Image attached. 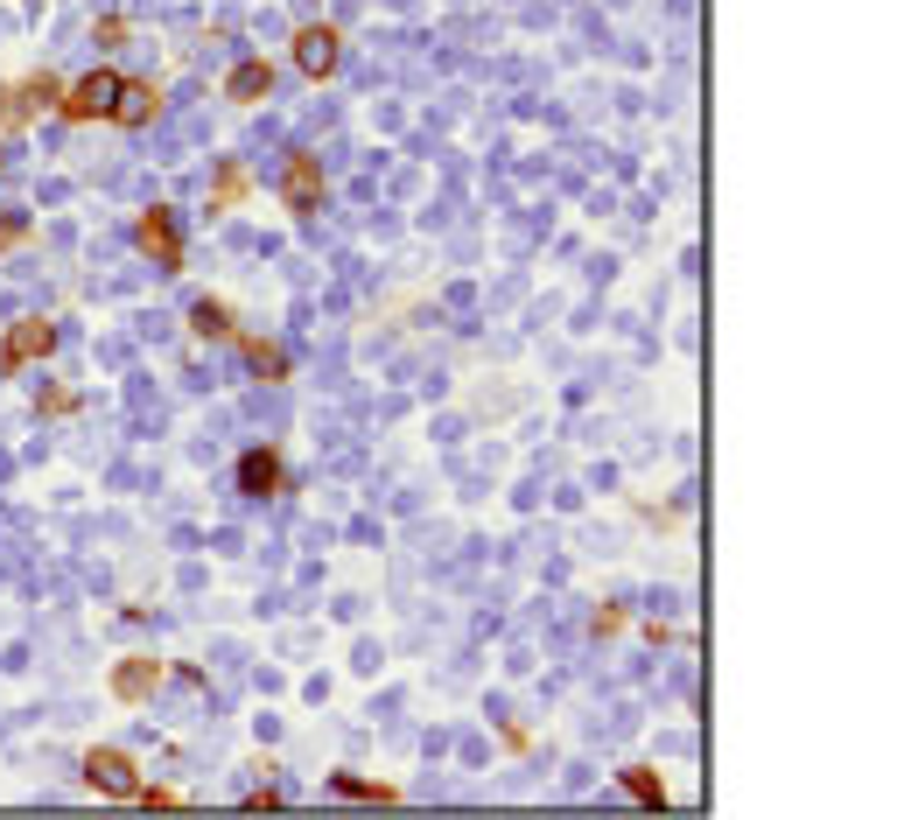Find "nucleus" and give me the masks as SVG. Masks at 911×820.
<instances>
[{"mask_svg":"<svg viewBox=\"0 0 911 820\" xmlns=\"http://www.w3.org/2000/svg\"><path fill=\"white\" fill-rule=\"evenodd\" d=\"M112 99H120V78L112 70H91V78L70 85V99H64V120H106Z\"/></svg>","mask_w":911,"mask_h":820,"instance_id":"obj_1","label":"nucleus"},{"mask_svg":"<svg viewBox=\"0 0 911 820\" xmlns=\"http://www.w3.org/2000/svg\"><path fill=\"white\" fill-rule=\"evenodd\" d=\"M85 778L99 792H112V799H141V778H134V765H127L120 751H91L85 757Z\"/></svg>","mask_w":911,"mask_h":820,"instance_id":"obj_2","label":"nucleus"},{"mask_svg":"<svg viewBox=\"0 0 911 820\" xmlns=\"http://www.w3.org/2000/svg\"><path fill=\"white\" fill-rule=\"evenodd\" d=\"M141 253L155 260V266H176L183 260V239H176V218H168V211H147L141 218Z\"/></svg>","mask_w":911,"mask_h":820,"instance_id":"obj_3","label":"nucleus"},{"mask_svg":"<svg viewBox=\"0 0 911 820\" xmlns=\"http://www.w3.org/2000/svg\"><path fill=\"white\" fill-rule=\"evenodd\" d=\"M56 345V330H50V322H14V330H8V345H0V365H29V358H43Z\"/></svg>","mask_w":911,"mask_h":820,"instance_id":"obj_4","label":"nucleus"},{"mask_svg":"<svg viewBox=\"0 0 911 820\" xmlns=\"http://www.w3.org/2000/svg\"><path fill=\"white\" fill-rule=\"evenodd\" d=\"M295 64L309 70V78H330L337 70V29H301L295 35Z\"/></svg>","mask_w":911,"mask_h":820,"instance_id":"obj_5","label":"nucleus"},{"mask_svg":"<svg viewBox=\"0 0 911 820\" xmlns=\"http://www.w3.org/2000/svg\"><path fill=\"white\" fill-rule=\"evenodd\" d=\"M239 491H253V499L281 491V456H274V449H253V456L239 463Z\"/></svg>","mask_w":911,"mask_h":820,"instance_id":"obj_6","label":"nucleus"},{"mask_svg":"<svg viewBox=\"0 0 911 820\" xmlns=\"http://www.w3.org/2000/svg\"><path fill=\"white\" fill-rule=\"evenodd\" d=\"M106 120H120V127H147V120H155V91H147V85H127V78H120V99H112V112H106Z\"/></svg>","mask_w":911,"mask_h":820,"instance_id":"obj_7","label":"nucleus"},{"mask_svg":"<svg viewBox=\"0 0 911 820\" xmlns=\"http://www.w3.org/2000/svg\"><path fill=\"white\" fill-rule=\"evenodd\" d=\"M316 189H322L316 162H309V155H295V162H288V183H281V197H288L295 211H309V204H316Z\"/></svg>","mask_w":911,"mask_h":820,"instance_id":"obj_8","label":"nucleus"},{"mask_svg":"<svg viewBox=\"0 0 911 820\" xmlns=\"http://www.w3.org/2000/svg\"><path fill=\"white\" fill-rule=\"evenodd\" d=\"M155 680H162V666H155V659H134V666H120V674H112V688H120L127 701H141Z\"/></svg>","mask_w":911,"mask_h":820,"instance_id":"obj_9","label":"nucleus"},{"mask_svg":"<svg viewBox=\"0 0 911 820\" xmlns=\"http://www.w3.org/2000/svg\"><path fill=\"white\" fill-rule=\"evenodd\" d=\"M267 85H274V70H267V64H239V70H232V85H224V91H232L239 106H253Z\"/></svg>","mask_w":911,"mask_h":820,"instance_id":"obj_10","label":"nucleus"},{"mask_svg":"<svg viewBox=\"0 0 911 820\" xmlns=\"http://www.w3.org/2000/svg\"><path fill=\"white\" fill-rule=\"evenodd\" d=\"M624 792H632L638 807H667V786H659L652 772H624Z\"/></svg>","mask_w":911,"mask_h":820,"instance_id":"obj_11","label":"nucleus"},{"mask_svg":"<svg viewBox=\"0 0 911 820\" xmlns=\"http://www.w3.org/2000/svg\"><path fill=\"white\" fill-rule=\"evenodd\" d=\"M245 358H253L260 379H281V372H288V351H281V345H245Z\"/></svg>","mask_w":911,"mask_h":820,"instance_id":"obj_12","label":"nucleus"},{"mask_svg":"<svg viewBox=\"0 0 911 820\" xmlns=\"http://www.w3.org/2000/svg\"><path fill=\"white\" fill-rule=\"evenodd\" d=\"M189 322H197L204 337H224V330H232V316H224V302H197V316H189Z\"/></svg>","mask_w":911,"mask_h":820,"instance_id":"obj_13","label":"nucleus"},{"mask_svg":"<svg viewBox=\"0 0 911 820\" xmlns=\"http://www.w3.org/2000/svg\"><path fill=\"white\" fill-rule=\"evenodd\" d=\"M337 792H351V799H393L386 786H372V778H337Z\"/></svg>","mask_w":911,"mask_h":820,"instance_id":"obj_14","label":"nucleus"},{"mask_svg":"<svg viewBox=\"0 0 911 820\" xmlns=\"http://www.w3.org/2000/svg\"><path fill=\"white\" fill-rule=\"evenodd\" d=\"M239 189H245V168H224V176H218V204H232Z\"/></svg>","mask_w":911,"mask_h":820,"instance_id":"obj_15","label":"nucleus"},{"mask_svg":"<svg viewBox=\"0 0 911 820\" xmlns=\"http://www.w3.org/2000/svg\"><path fill=\"white\" fill-rule=\"evenodd\" d=\"M22 232H29V218H0V253H8V245H22Z\"/></svg>","mask_w":911,"mask_h":820,"instance_id":"obj_16","label":"nucleus"}]
</instances>
